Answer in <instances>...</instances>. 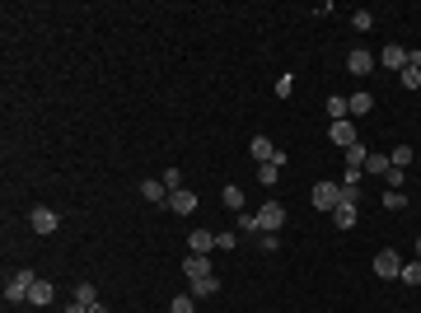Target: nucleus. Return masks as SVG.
Segmentation results:
<instances>
[{
  "label": "nucleus",
  "mask_w": 421,
  "mask_h": 313,
  "mask_svg": "<svg viewBox=\"0 0 421 313\" xmlns=\"http://www.w3.org/2000/svg\"><path fill=\"white\" fill-rule=\"evenodd\" d=\"M33 281H38V271H28V266L10 271V276H5V304H28V290H33Z\"/></svg>",
  "instance_id": "nucleus-1"
},
{
  "label": "nucleus",
  "mask_w": 421,
  "mask_h": 313,
  "mask_svg": "<svg viewBox=\"0 0 421 313\" xmlns=\"http://www.w3.org/2000/svg\"><path fill=\"white\" fill-rule=\"evenodd\" d=\"M28 225H33V234H56V229H61V215H56L52 206H33L28 210Z\"/></svg>",
  "instance_id": "nucleus-2"
},
{
  "label": "nucleus",
  "mask_w": 421,
  "mask_h": 313,
  "mask_svg": "<svg viewBox=\"0 0 421 313\" xmlns=\"http://www.w3.org/2000/svg\"><path fill=\"white\" fill-rule=\"evenodd\" d=\"M258 225H263V234H281V229H286V206H281V201H267V206L258 210Z\"/></svg>",
  "instance_id": "nucleus-3"
},
{
  "label": "nucleus",
  "mask_w": 421,
  "mask_h": 313,
  "mask_svg": "<svg viewBox=\"0 0 421 313\" xmlns=\"http://www.w3.org/2000/svg\"><path fill=\"white\" fill-rule=\"evenodd\" d=\"M374 276H384V281H398V276H402V258H398L394 248H379V253H374Z\"/></svg>",
  "instance_id": "nucleus-4"
},
{
  "label": "nucleus",
  "mask_w": 421,
  "mask_h": 313,
  "mask_svg": "<svg viewBox=\"0 0 421 313\" xmlns=\"http://www.w3.org/2000/svg\"><path fill=\"white\" fill-rule=\"evenodd\" d=\"M309 206H318V210H328V215H333V210L342 206V183H318Z\"/></svg>",
  "instance_id": "nucleus-5"
},
{
  "label": "nucleus",
  "mask_w": 421,
  "mask_h": 313,
  "mask_svg": "<svg viewBox=\"0 0 421 313\" xmlns=\"http://www.w3.org/2000/svg\"><path fill=\"white\" fill-rule=\"evenodd\" d=\"M346 71H351V75H370V71H374V52H370V47H351V52H346Z\"/></svg>",
  "instance_id": "nucleus-6"
},
{
  "label": "nucleus",
  "mask_w": 421,
  "mask_h": 313,
  "mask_svg": "<svg viewBox=\"0 0 421 313\" xmlns=\"http://www.w3.org/2000/svg\"><path fill=\"white\" fill-rule=\"evenodd\" d=\"M328 140H333V145H342V150H351L361 136H356V127H351V122L342 117V122H328Z\"/></svg>",
  "instance_id": "nucleus-7"
},
{
  "label": "nucleus",
  "mask_w": 421,
  "mask_h": 313,
  "mask_svg": "<svg viewBox=\"0 0 421 313\" xmlns=\"http://www.w3.org/2000/svg\"><path fill=\"white\" fill-rule=\"evenodd\" d=\"M187 248H192V258H210L215 234H210V229H192V234H187Z\"/></svg>",
  "instance_id": "nucleus-8"
},
{
  "label": "nucleus",
  "mask_w": 421,
  "mask_h": 313,
  "mask_svg": "<svg viewBox=\"0 0 421 313\" xmlns=\"http://www.w3.org/2000/svg\"><path fill=\"white\" fill-rule=\"evenodd\" d=\"M187 295L192 299H210V295H220V276H197V281H187Z\"/></svg>",
  "instance_id": "nucleus-9"
},
{
  "label": "nucleus",
  "mask_w": 421,
  "mask_h": 313,
  "mask_svg": "<svg viewBox=\"0 0 421 313\" xmlns=\"http://www.w3.org/2000/svg\"><path fill=\"white\" fill-rule=\"evenodd\" d=\"M141 197L155 201V206H169V187L159 183V178H145V183H141Z\"/></svg>",
  "instance_id": "nucleus-10"
},
{
  "label": "nucleus",
  "mask_w": 421,
  "mask_h": 313,
  "mask_svg": "<svg viewBox=\"0 0 421 313\" xmlns=\"http://www.w3.org/2000/svg\"><path fill=\"white\" fill-rule=\"evenodd\" d=\"M169 210H173V215H192V210H197V192H173V197H169Z\"/></svg>",
  "instance_id": "nucleus-11"
},
{
  "label": "nucleus",
  "mask_w": 421,
  "mask_h": 313,
  "mask_svg": "<svg viewBox=\"0 0 421 313\" xmlns=\"http://www.w3.org/2000/svg\"><path fill=\"white\" fill-rule=\"evenodd\" d=\"M370 108H374V94H365V89H356V94L346 99V112H351V117H365Z\"/></svg>",
  "instance_id": "nucleus-12"
},
{
  "label": "nucleus",
  "mask_w": 421,
  "mask_h": 313,
  "mask_svg": "<svg viewBox=\"0 0 421 313\" xmlns=\"http://www.w3.org/2000/svg\"><path fill=\"white\" fill-rule=\"evenodd\" d=\"M248 155L258 159V164H272V155H276V145H272L267 136H253V140H248Z\"/></svg>",
  "instance_id": "nucleus-13"
},
{
  "label": "nucleus",
  "mask_w": 421,
  "mask_h": 313,
  "mask_svg": "<svg viewBox=\"0 0 421 313\" xmlns=\"http://www.w3.org/2000/svg\"><path fill=\"white\" fill-rule=\"evenodd\" d=\"M333 220H337V229H356V220H361V210H356V201H342V206L333 210Z\"/></svg>",
  "instance_id": "nucleus-14"
},
{
  "label": "nucleus",
  "mask_w": 421,
  "mask_h": 313,
  "mask_svg": "<svg viewBox=\"0 0 421 313\" xmlns=\"http://www.w3.org/2000/svg\"><path fill=\"white\" fill-rule=\"evenodd\" d=\"M402 66H407V47H402V42H389V47H384V71H402Z\"/></svg>",
  "instance_id": "nucleus-15"
},
{
  "label": "nucleus",
  "mask_w": 421,
  "mask_h": 313,
  "mask_svg": "<svg viewBox=\"0 0 421 313\" xmlns=\"http://www.w3.org/2000/svg\"><path fill=\"white\" fill-rule=\"evenodd\" d=\"M183 276H187V281H197V276H215V266H210V258H187L183 262Z\"/></svg>",
  "instance_id": "nucleus-16"
},
{
  "label": "nucleus",
  "mask_w": 421,
  "mask_h": 313,
  "mask_svg": "<svg viewBox=\"0 0 421 313\" xmlns=\"http://www.w3.org/2000/svg\"><path fill=\"white\" fill-rule=\"evenodd\" d=\"M52 299H56L52 281H43V276H38V281H33V290H28V304H52Z\"/></svg>",
  "instance_id": "nucleus-17"
},
{
  "label": "nucleus",
  "mask_w": 421,
  "mask_h": 313,
  "mask_svg": "<svg viewBox=\"0 0 421 313\" xmlns=\"http://www.w3.org/2000/svg\"><path fill=\"white\" fill-rule=\"evenodd\" d=\"M239 234H248V238L263 234V225H258V210H239Z\"/></svg>",
  "instance_id": "nucleus-18"
},
{
  "label": "nucleus",
  "mask_w": 421,
  "mask_h": 313,
  "mask_svg": "<svg viewBox=\"0 0 421 313\" xmlns=\"http://www.w3.org/2000/svg\"><path fill=\"white\" fill-rule=\"evenodd\" d=\"M220 201H225V206H230V210L239 215V210H243V187H239V183H230L225 192H220Z\"/></svg>",
  "instance_id": "nucleus-19"
},
{
  "label": "nucleus",
  "mask_w": 421,
  "mask_h": 313,
  "mask_svg": "<svg viewBox=\"0 0 421 313\" xmlns=\"http://www.w3.org/2000/svg\"><path fill=\"white\" fill-rule=\"evenodd\" d=\"M365 159H370V150L361 145V140H356V145L346 150V168H365Z\"/></svg>",
  "instance_id": "nucleus-20"
},
{
  "label": "nucleus",
  "mask_w": 421,
  "mask_h": 313,
  "mask_svg": "<svg viewBox=\"0 0 421 313\" xmlns=\"http://www.w3.org/2000/svg\"><path fill=\"white\" fill-rule=\"evenodd\" d=\"M276 178H281V164H258V183L263 187H276Z\"/></svg>",
  "instance_id": "nucleus-21"
},
{
  "label": "nucleus",
  "mask_w": 421,
  "mask_h": 313,
  "mask_svg": "<svg viewBox=\"0 0 421 313\" xmlns=\"http://www.w3.org/2000/svg\"><path fill=\"white\" fill-rule=\"evenodd\" d=\"M398 281H407V286L421 290V258L417 262H402V276H398Z\"/></svg>",
  "instance_id": "nucleus-22"
},
{
  "label": "nucleus",
  "mask_w": 421,
  "mask_h": 313,
  "mask_svg": "<svg viewBox=\"0 0 421 313\" xmlns=\"http://www.w3.org/2000/svg\"><path fill=\"white\" fill-rule=\"evenodd\" d=\"M398 79H402V89H421V66H402Z\"/></svg>",
  "instance_id": "nucleus-23"
},
{
  "label": "nucleus",
  "mask_w": 421,
  "mask_h": 313,
  "mask_svg": "<svg viewBox=\"0 0 421 313\" xmlns=\"http://www.w3.org/2000/svg\"><path fill=\"white\" fill-rule=\"evenodd\" d=\"M159 183L169 187V197H173V192H183V168H164V178H159Z\"/></svg>",
  "instance_id": "nucleus-24"
},
{
  "label": "nucleus",
  "mask_w": 421,
  "mask_h": 313,
  "mask_svg": "<svg viewBox=\"0 0 421 313\" xmlns=\"http://www.w3.org/2000/svg\"><path fill=\"white\" fill-rule=\"evenodd\" d=\"M75 299L84 304V309H89V304H99V290L89 286V281H80V286H75Z\"/></svg>",
  "instance_id": "nucleus-25"
},
{
  "label": "nucleus",
  "mask_w": 421,
  "mask_h": 313,
  "mask_svg": "<svg viewBox=\"0 0 421 313\" xmlns=\"http://www.w3.org/2000/svg\"><path fill=\"white\" fill-rule=\"evenodd\" d=\"M328 117H333V122L351 117V112H346V99H342V94H333V99H328Z\"/></svg>",
  "instance_id": "nucleus-26"
},
{
  "label": "nucleus",
  "mask_w": 421,
  "mask_h": 313,
  "mask_svg": "<svg viewBox=\"0 0 421 313\" xmlns=\"http://www.w3.org/2000/svg\"><path fill=\"white\" fill-rule=\"evenodd\" d=\"M351 28H356V33H370V28H374V14H370V10H356V14H351Z\"/></svg>",
  "instance_id": "nucleus-27"
},
{
  "label": "nucleus",
  "mask_w": 421,
  "mask_h": 313,
  "mask_svg": "<svg viewBox=\"0 0 421 313\" xmlns=\"http://www.w3.org/2000/svg\"><path fill=\"white\" fill-rule=\"evenodd\" d=\"M412 159H417V155H412V145H398L394 155H389V164H394V168H407Z\"/></svg>",
  "instance_id": "nucleus-28"
},
{
  "label": "nucleus",
  "mask_w": 421,
  "mask_h": 313,
  "mask_svg": "<svg viewBox=\"0 0 421 313\" xmlns=\"http://www.w3.org/2000/svg\"><path fill=\"white\" fill-rule=\"evenodd\" d=\"M169 313H197V299H192V295H178V299L169 304Z\"/></svg>",
  "instance_id": "nucleus-29"
},
{
  "label": "nucleus",
  "mask_w": 421,
  "mask_h": 313,
  "mask_svg": "<svg viewBox=\"0 0 421 313\" xmlns=\"http://www.w3.org/2000/svg\"><path fill=\"white\" fill-rule=\"evenodd\" d=\"M365 173H379V178H384V173H389V159H384V155H370L365 159Z\"/></svg>",
  "instance_id": "nucleus-30"
},
{
  "label": "nucleus",
  "mask_w": 421,
  "mask_h": 313,
  "mask_svg": "<svg viewBox=\"0 0 421 313\" xmlns=\"http://www.w3.org/2000/svg\"><path fill=\"white\" fill-rule=\"evenodd\" d=\"M384 206H389V210H402V206H407V197H402V192H394V187H384Z\"/></svg>",
  "instance_id": "nucleus-31"
},
{
  "label": "nucleus",
  "mask_w": 421,
  "mask_h": 313,
  "mask_svg": "<svg viewBox=\"0 0 421 313\" xmlns=\"http://www.w3.org/2000/svg\"><path fill=\"white\" fill-rule=\"evenodd\" d=\"M361 183H365V168H346L342 187H356V192H361Z\"/></svg>",
  "instance_id": "nucleus-32"
},
{
  "label": "nucleus",
  "mask_w": 421,
  "mask_h": 313,
  "mask_svg": "<svg viewBox=\"0 0 421 313\" xmlns=\"http://www.w3.org/2000/svg\"><path fill=\"white\" fill-rule=\"evenodd\" d=\"M295 94V75H281L276 79V99H290Z\"/></svg>",
  "instance_id": "nucleus-33"
},
{
  "label": "nucleus",
  "mask_w": 421,
  "mask_h": 313,
  "mask_svg": "<svg viewBox=\"0 0 421 313\" xmlns=\"http://www.w3.org/2000/svg\"><path fill=\"white\" fill-rule=\"evenodd\" d=\"M402 173H407V168H394V164H389V173H384V183L394 187V192H402Z\"/></svg>",
  "instance_id": "nucleus-34"
},
{
  "label": "nucleus",
  "mask_w": 421,
  "mask_h": 313,
  "mask_svg": "<svg viewBox=\"0 0 421 313\" xmlns=\"http://www.w3.org/2000/svg\"><path fill=\"white\" fill-rule=\"evenodd\" d=\"M234 243H239V238H234V229H225V234H215V248H225V253H234Z\"/></svg>",
  "instance_id": "nucleus-35"
},
{
  "label": "nucleus",
  "mask_w": 421,
  "mask_h": 313,
  "mask_svg": "<svg viewBox=\"0 0 421 313\" xmlns=\"http://www.w3.org/2000/svg\"><path fill=\"white\" fill-rule=\"evenodd\" d=\"M258 243H263V253H276V248H281V238H276V234H258Z\"/></svg>",
  "instance_id": "nucleus-36"
},
{
  "label": "nucleus",
  "mask_w": 421,
  "mask_h": 313,
  "mask_svg": "<svg viewBox=\"0 0 421 313\" xmlns=\"http://www.w3.org/2000/svg\"><path fill=\"white\" fill-rule=\"evenodd\" d=\"M61 313H89V309H84L80 299H71V304H66V309H61Z\"/></svg>",
  "instance_id": "nucleus-37"
},
{
  "label": "nucleus",
  "mask_w": 421,
  "mask_h": 313,
  "mask_svg": "<svg viewBox=\"0 0 421 313\" xmlns=\"http://www.w3.org/2000/svg\"><path fill=\"white\" fill-rule=\"evenodd\" d=\"M89 313H108V304H104V299H99V304H89Z\"/></svg>",
  "instance_id": "nucleus-38"
},
{
  "label": "nucleus",
  "mask_w": 421,
  "mask_h": 313,
  "mask_svg": "<svg viewBox=\"0 0 421 313\" xmlns=\"http://www.w3.org/2000/svg\"><path fill=\"white\" fill-rule=\"evenodd\" d=\"M417 258H421V238H417Z\"/></svg>",
  "instance_id": "nucleus-39"
}]
</instances>
